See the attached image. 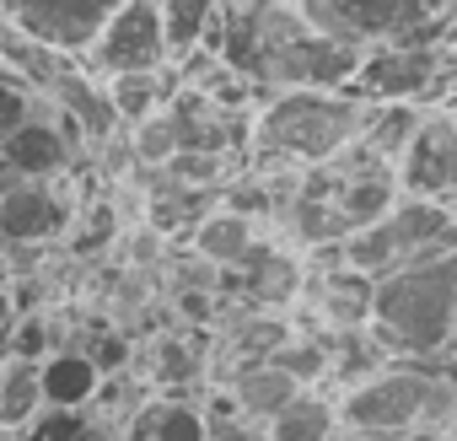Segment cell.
<instances>
[{"mask_svg":"<svg viewBox=\"0 0 457 441\" xmlns=\"http://www.w3.org/2000/svg\"><path fill=\"white\" fill-rule=\"evenodd\" d=\"M328 227L334 237H350L361 227H371V220H382L398 199V183L393 172H361V178H328Z\"/></svg>","mask_w":457,"mask_h":441,"instance_id":"cell-12","label":"cell"},{"mask_svg":"<svg viewBox=\"0 0 457 441\" xmlns=\"http://www.w3.org/2000/svg\"><path fill=\"white\" fill-rule=\"evenodd\" d=\"M393 183H398V194L452 204V188H457V119H452V103L425 108L420 129L409 135V146L393 162Z\"/></svg>","mask_w":457,"mask_h":441,"instance_id":"cell-7","label":"cell"},{"mask_svg":"<svg viewBox=\"0 0 457 441\" xmlns=\"http://www.w3.org/2000/svg\"><path fill=\"white\" fill-rule=\"evenodd\" d=\"M430 254H452V204L414 199V194H398L382 220L339 237V264L366 275V280H382V275H393L414 259H430Z\"/></svg>","mask_w":457,"mask_h":441,"instance_id":"cell-3","label":"cell"},{"mask_svg":"<svg viewBox=\"0 0 457 441\" xmlns=\"http://www.w3.org/2000/svg\"><path fill=\"white\" fill-rule=\"evenodd\" d=\"M270 366H280L296 387H318V393H323V382H328V334H318V329H291V339L270 355Z\"/></svg>","mask_w":457,"mask_h":441,"instance_id":"cell-23","label":"cell"},{"mask_svg":"<svg viewBox=\"0 0 457 441\" xmlns=\"http://www.w3.org/2000/svg\"><path fill=\"white\" fill-rule=\"evenodd\" d=\"M97 366L81 355V350H49L38 361V393H44V409H87L92 393H97Z\"/></svg>","mask_w":457,"mask_h":441,"instance_id":"cell-18","label":"cell"},{"mask_svg":"<svg viewBox=\"0 0 457 441\" xmlns=\"http://www.w3.org/2000/svg\"><path fill=\"white\" fill-rule=\"evenodd\" d=\"M446 371V361H387L366 382L334 393L339 430L366 436V441H409L420 436V409L430 382Z\"/></svg>","mask_w":457,"mask_h":441,"instance_id":"cell-4","label":"cell"},{"mask_svg":"<svg viewBox=\"0 0 457 441\" xmlns=\"http://www.w3.org/2000/svg\"><path fill=\"white\" fill-rule=\"evenodd\" d=\"M366 124L350 92H275L248 119V167H323Z\"/></svg>","mask_w":457,"mask_h":441,"instance_id":"cell-2","label":"cell"},{"mask_svg":"<svg viewBox=\"0 0 457 441\" xmlns=\"http://www.w3.org/2000/svg\"><path fill=\"white\" fill-rule=\"evenodd\" d=\"M226 286H243V307H259V312H291L296 307V296H302V280H307V264H302V254H291L286 243H275V237H264L259 232V243L248 248V259L232 270V275H220Z\"/></svg>","mask_w":457,"mask_h":441,"instance_id":"cell-10","label":"cell"},{"mask_svg":"<svg viewBox=\"0 0 457 441\" xmlns=\"http://www.w3.org/2000/svg\"><path fill=\"white\" fill-rule=\"evenodd\" d=\"M183 243H188V259H199L204 270H215V275H232L243 259H248V248L259 243V220H248V215H237V210H226L220 199L194 220V227L183 232Z\"/></svg>","mask_w":457,"mask_h":441,"instance_id":"cell-11","label":"cell"},{"mask_svg":"<svg viewBox=\"0 0 457 441\" xmlns=\"http://www.w3.org/2000/svg\"><path fill=\"white\" fill-rule=\"evenodd\" d=\"M38 409H44V393H38V361L0 355V430H12V436H17Z\"/></svg>","mask_w":457,"mask_h":441,"instance_id":"cell-22","label":"cell"},{"mask_svg":"<svg viewBox=\"0 0 457 441\" xmlns=\"http://www.w3.org/2000/svg\"><path fill=\"white\" fill-rule=\"evenodd\" d=\"M237 6H270V0H237Z\"/></svg>","mask_w":457,"mask_h":441,"instance_id":"cell-27","label":"cell"},{"mask_svg":"<svg viewBox=\"0 0 457 441\" xmlns=\"http://www.w3.org/2000/svg\"><path fill=\"white\" fill-rule=\"evenodd\" d=\"M0 441H17V436H12V430H0Z\"/></svg>","mask_w":457,"mask_h":441,"instance_id":"cell-28","label":"cell"},{"mask_svg":"<svg viewBox=\"0 0 457 441\" xmlns=\"http://www.w3.org/2000/svg\"><path fill=\"white\" fill-rule=\"evenodd\" d=\"M361 103H420L446 108L452 92V44H366L361 65L345 87Z\"/></svg>","mask_w":457,"mask_h":441,"instance_id":"cell-5","label":"cell"},{"mask_svg":"<svg viewBox=\"0 0 457 441\" xmlns=\"http://www.w3.org/2000/svg\"><path fill=\"white\" fill-rule=\"evenodd\" d=\"M452 323H457V254H430L371 280L366 334L387 361H446Z\"/></svg>","mask_w":457,"mask_h":441,"instance_id":"cell-1","label":"cell"},{"mask_svg":"<svg viewBox=\"0 0 457 441\" xmlns=\"http://www.w3.org/2000/svg\"><path fill=\"white\" fill-rule=\"evenodd\" d=\"M87 76H124V71H162L167 44H162V17L156 0H119L108 22L92 33V44L76 54Z\"/></svg>","mask_w":457,"mask_h":441,"instance_id":"cell-6","label":"cell"},{"mask_svg":"<svg viewBox=\"0 0 457 441\" xmlns=\"http://www.w3.org/2000/svg\"><path fill=\"white\" fill-rule=\"evenodd\" d=\"M220 12V0H156V17H162V44H167V65L183 60L188 49L204 44L210 22Z\"/></svg>","mask_w":457,"mask_h":441,"instance_id":"cell-20","label":"cell"},{"mask_svg":"<svg viewBox=\"0 0 457 441\" xmlns=\"http://www.w3.org/2000/svg\"><path fill=\"white\" fill-rule=\"evenodd\" d=\"M167 108V103H162ZM145 113V119H135V124H124V146H129V162L135 167H162V162H172L178 156V140H172V124H167V113Z\"/></svg>","mask_w":457,"mask_h":441,"instance_id":"cell-24","label":"cell"},{"mask_svg":"<svg viewBox=\"0 0 457 441\" xmlns=\"http://www.w3.org/2000/svg\"><path fill=\"white\" fill-rule=\"evenodd\" d=\"M264 441H334L339 436V414H334V398L318 393V387H302L291 393L264 425H259Z\"/></svg>","mask_w":457,"mask_h":441,"instance_id":"cell-16","label":"cell"},{"mask_svg":"<svg viewBox=\"0 0 457 441\" xmlns=\"http://www.w3.org/2000/svg\"><path fill=\"white\" fill-rule=\"evenodd\" d=\"M119 441H210V420L199 398L151 393L119 430Z\"/></svg>","mask_w":457,"mask_h":441,"instance_id":"cell-13","label":"cell"},{"mask_svg":"<svg viewBox=\"0 0 457 441\" xmlns=\"http://www.w3.org/2000/svg\"><path fill=\"white\" fill-rule=\"evenodd\" d=\"M22 124H28V92L12 87V81H0V146H6Z\"/></svg>","mask_w":457,"mask_h":441,"instance_id":"cell-25","label":"cell"},{"mask_svg":"<svg viewBox=\"0 0 457 441\" xmlns=\"http://www.w3.org/2000/svg\"><path fill=\"white\" fill-rule=\"evenodd\" d=\"M0 167L12 178H60V172H76L81 162L71 156V146L60 140L54 124H22L6 146H0Z\"/></svg>","mask_w":457,"mask_h":441,"instance_id":"cell-15","label":"cell"},{"mask_svg":"<svg viewBox=\"0 0 457 441\" xmlns=\"http://www.w3.org/2000/svg\"><path fill=\"white\" fill-rule=\"evenodd\" d=\"M119 0H0V17H12L28 38L49 44L54 54H81L92 33L108 22Z\"/></svg>","mask_w":457,"mask_h":441,"instance_id":"cell-9","label":"cell"},{"mask_svg":"<svg viewBox=\"0 0 457 441\" xmlns=\"http://www.w3.org/2000/svg\"><path fill=\"white\" fill-rule=\"evenodd\" d=\"M0 81H6V65H0Z\"/></svg>","mask_w":457,"mask_h":441,"instance_id":"cell-29","label":"cell"},{"mask_svg":"<svg viewBox=\"0 0 457 441\" xmlns=\"http://www.w3.org/2000/svg\"><path fill=\"white\" fill-rule=\"evenodd\" d=\"M291 12L323 33V38H339V44H382L393 33H414V28H446V22H420L409 0H291Z\"/></svg>","mask_w":457,"mask_h":441,"instance_id":"cell-8","label":"cell"},{"mask_svg":"<svg viewBox=\"0 0 457 441\" xmlns=\"http://www.w3.org/2000/svg\"><path fill=\"white\" fill-rule=\"evenodd\" d=\"M420 119H425V108L420 103H366V124H361V146L377 156V162H398V151L409 146V135L420 129Z\"/></svg>","mask_w":457,"mask_h":441,"instance_id":"cell-19","label":"cell"},{"mask_svg":"<svg viewBox=\"0 0 457 441\" xmlns=\"http://www.w3.org/2000/svg\"><path fill=\"white\" fill-rule=\"evenodd\" d=\"M220 393H226V404H232V414L237 420H248V425H264L291 393H302L280 366H270V361H253V366H237L232 377L220 382Z\"/></svg>","mask_w":457,"mask_h":441,"instance_id":"cell-14","label":"cell"},{"mask_svg":"<svg viewBox=\"0 0 457 441\" xmlns=\"http://www.w3.org/2000/svg\"><path fill=\"white\" fill-rule=\"evenodd\" d=\"M97 87H103V97H108L113 119H119V124H135V119L156 113V108H162V103L178 92V76H172V65H162V71H124V76H97Z\"/></svg>","mask_w":457,"mask_h":441,"instance_id":"cell-17","label":"cell"},{"mask_svg":"<svg viewBox=\"0 0 457 441\" xmlns=\"http://www.w3.org/2000/svg\"><path fill=\"white\" fill-rule=\"evenodd\" d=\"M334 441H366V436H350V430H339V436H334Z\"/></svg>","mask_w":457,"mask_h":441,"instance_id":"cell-26","label":"cell"},{"mask_svg":"<svg viewBox=\"0 0 457 441\" xmlns=\"http://www.w3.org/2000/svg\"><path fill=\"white\" fill-rule=\"evenodd\" d=\"M17 441H119V425H108L97 409H38Z\"/></svg>","mask_w":457,"mask_h":441,"instance_id":"cell-21","label":"cell"}]
</instances>
